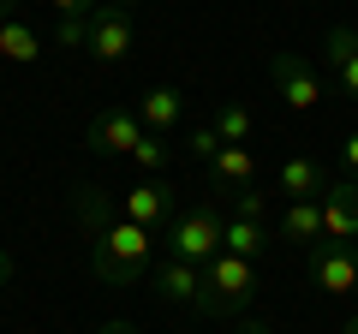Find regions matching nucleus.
I'll use <instances>...</instances> for the list:
<instances>
[{
  "instance_id": "f257e3e1",
  "label": "nucleus",
  "mask_w": 358,
  "mask_h": 334,
  "mask_svg": "<svg viewBox=\"0 0 358 334\" xmlns=\"http://www.w3.org/2000/svg\"><path fill=\"white\" fill-rule=\"evenodd\" d=\"M72 215H78V227H84V239H90V269H96V281H108V286L150 281L155 245L162 239H155L150 227H138V221L114 215V197H108L102 185H78Z\"/></svg>"
},
{
  "instance_id": "f03ea898",
  "label": "nucleus",
  "mask_w": 358,
  "mask_h": 334,
  "mask_svg": "<svg viewBox=\"0 0 358 334\" xmlns=\"http://www.w3.org/2000/svg\"><path fill=\"white\" fill-rule=\"evenodd\" d=\"M251 293H257V263L233 257V251H215V257L203 263V293H197V317L227 322V317H239V310L251 305Z\"/></svg>"
},
{
  "instance_id": "7ed1b4c3",
  "label": "nucleus",
  "mask_w": 358,
  "mask_h": 334,
  "mask_svg": "<svg viewBox=\"0 0 358 334\" xmlns=\"http://www.w3.org/2000/svg\"><path fill=\"white\" fill-rule=\"evenodd\" d=\"M221 227H227V215H221V209H209V203H197V209H185V215L167 221L162 245H167V257L197 263V269H203V263L221 251Z\"/></svg>"
},
{
  "instance_id": "20e7f679",
  "label": "nucleus",
  "mask_w": 358,
  "mask_h": 334,
  "mask_svg": "<svg viewBox=\"0 0 358 334\" xmlns=\"http://www.w3.org/2000/svg\"><path fill=\"white\" fill-rule=\"evenodd\" d=\"M268 78H275V96H281L293 114H317V108H322V72L299 48L275 54V60H268Z\"/></svg>"
},
{
  "instance_id": "39448f33",
  "label": "nucleus",
  "mask_w": 358,
  "mask_h": 334,
  "mask_svg": "<svg viewBox=\"0 0 358 334\" xmlns=\"http://www.w3.org/2000/svg\"><path fill=\"white\" fill-rule=\"evenodd\" d=\"M305 269H310V281H317L322 293L346 298V293H358V245H341V239H317V245L305 251Z\"/></svg>"
},
{
  "instance_id": "423d86ee",
  "label": "nucleus",
  "mask_w": 358,
  "mask_h": 334,
  "mask_svg": "<svg viewBox=\"0 0 358 334\" xmlns=\"http://www.w3.org/2000/svg\"><path fill=\"white\" fill-rule=\"evenodd\" d=\"M84 48L102 66H126L131 60V13L114 6V0H96V6H90V42Z\"/></svg>"
},
{
  "instance_id": "0eeeda50",
  "label": "nucleus",
  "mask_w": 358,
  "mask_h": 334,
  "mask_svg": "<svg viewBox=\"0 0 358 334\" xmlns=\"http://www.w3.org/2000/svg\"><path fill=\"white\" fill-rule=\"evenodd\" d=\"M138 138H143V119L131 114V108H120V102L102 108V114L90 119V131H84V143L96 155H131V143H138Z\"/></svg>"
},
{
  "instance_id": "6e6552de",
  "label": "nucleus",
  "mask_w": 358,
  "mask_h": 334,
  "mask_svg": "<svg viewBox=\"0 0 358 334\" xmlns=\"http://www.w3.org/2000/svg\"><path fill=\"white\" fill-rule=\"evenodd\" d=\"M120 215L138 221V227H150V233H167V221H173V185L143 180V185H131V191H120Z\"/></svg>"
},
{
  "instance_id": "1a4fd4ad",
  "label": "nucleus",
  "mask_w": 358,
  "mask_h": 334,
  "mask_svg": "<svg viewBox=\"0 0 358 334\" xmlns=\"http://www.w3.org/2000/svg\"><path fill=\"white\" fill-rule=\"evenodd\" d=\"M317 203H322V239L358 245V180H329Z\"/></svg>"
},
{
  "instance_id": "9d476101",
  "label": "nucleus",
  "mask_w": 358,
  "mask_h": 334,
  "mask_svg": "<svg viewBox=\"0 0 358 334\" xmlns=\"http://www.w3.org/2000/svg\"><path fill=\"white\" fill-rule=\"evenodd\" d=\"M150 286H155V298H162V305H185V310H197V293H203V269H197V263L167 257L162 269H150Z\"/></svg>"
},
{
  "instance_id": "9b49d317",
  "label": "nucleus",
  "mask_w": 358,
  "mask_h": 334,
  "mask_svg": "<svg viewBox=\"0 0 358 334\" xmlns=\"http://www.w3.org/2000/svg\"><path fill=\"white\" fill-rule=\"evenodd\" d=\"M131 114L143 119V131H155V138H173V131H179V114H185V96H179L173 84H150V90L131 102Z\"/></svg>"
},
{
  "instance_id": "f8f14e48",
  "label": "nucleus",
  "mask_w": 358,
  "mask_h": 334,
  "mask_svg": "<svg viewBox=\"0 0 358 334\" xmlns=\"http://www.w3.org/2000/svg\"><path fill=\"white\" fill-rule=\"evenodd\" d=\"M275 191H281L287 203H310V197L329 191V173H322L317 155H287L281 173H275Z\"/></svg>"
},
{
  "instance_id": "ddd939ff",
  "label": "nucleus",
  "mask_w": 358,
  "mask_h": 334,
  "mask_svg": "<svg viewBox=\"0 0 358 334\" xmlns=\"http://www.w3.org/2000/svg\"><path fill=\"white\" fill-rule=\"evenodd\" d=\"M322 66H329L334 84L358 102V30H346V24L329 30V36H322Z\"/></svg>"
},
{
  "instance_id": "4468645a",
  "label": "nucleus",
  "mask_w": 358,
  "mask_h": 334,
  "mask_svg": "<svg viewBox=\"0 0 358 334\" xmlns=\"http://www.w3.org/2000/svg\"><path fill=\"white\" fill-rule=\"evenodd\" d=\"M221 251H233V257H245V263L268 257V251H275V221H239V215H227V227H221Z\"/></svg>"
},
{
  "instance_id": "2eb2a0df",
  "label": "nucleus",
  "mask_w": 358,
  "mask_h": 334,
  "mask_svg": "<svg viewBox=\"0 0 358 334\" xmlns=\"http://www.w3.org/2000/svg\"><path fill=\"white\" fill-rule=\"evenodd\" d=\"M209 180H215L221 191H245V185H257V155H251V143H221L215 161H209Z\"/></svg>"
},
{
  "instance_id": "dca6fc26",
  "label": "nucleus",
  "mask_w": 358,
  "mask_h": 334,
  "mask_svg": "<svg viewBox=\"0 0 358 334\" xmlns=\"http://www.w3.org/2000/svg\"><path fill=\"white\" fill-rule=\"evenodd\" d=\"M275 239H287V245H299V251H310V245L322 239V203H317V197H310V203H287L281 221H275Z\"/></svg>"
},
{
  "instance_id": "f3484780",
  "label": "nucleus",
  "mask_w": 358,
  "mask_h": 334,
  "mask_svg": "<svg viewBox=\"0 0 358 334\" xmlns=\"http://www.w3.org/2000/svg\"><path fill=\"white\" fill-rule=\"evenodd\" d=\"M0 60H13V66H36L42 60V36L24 18H6V24H0Z\"/></svg>"
},
{
  "instance_id": "a211bd4d",
  "label": "nucleus",
  "mask_w": 358,
  "mask_h": 334,
  "mask_svg": "<svg viewBox=\"0 0 358 334\" xmlns=\"http://www.w3.org/2000/svg\"><path fill=\"white\" fill-rule=\"evenodd\" d=\"M131 161H138L143 173H150V180H162L167 167L179 161V143H167V138H155V131H143V138L131 143Z\"/></svg>"
},
{
  "instance_id": "6ab92c4d",
  "label": "nucleus",
  "mask_w": 358,
  "mask_h": 334,
  "mask_svg": "<svg viewBox=\"0 0 358 334\" xmlns=\"http://www.w3.org/2000/svg\"><path fill=\"white\" fill-rule=\"evenodd\" d=\"M209 126H215L221 143H245V138H251V108H245V102H221Z\"/></svg>"
},
{
  "instance_id": "aec40b11",
  "label": "nucleus",
  "mask_w": 358,
  "mask_h": 334,
  "mask_svg": "<svg viewBox=\"0 0 358 334\" xmlns=\"http://www.w3.org/2000/svg\"><path fill=\"white\" fill-rule=\"evenodd\" d=\"M233 215L239 221H268V197L257 185H245V191H233Z\"/></svg>"
},
{
  "instance_id": "412c9836",
  "label": "nucleus",
  "mask_w": 358,
  "mask_h": 334,
  "mask_svg": "<svg viewBox=\"0 0 358 334\" xmlns=\"http://www.w3.org/2000/svg\"><path fill=\"white\" fill-rule=\"evenodd\" d=\"M54 42H60V48H84V42H90V18H60Z\"/></svg>"
},
{
  "instance_id": "4be33fe9",
  "label": "nucleus",
  "mask_w": 358,
  "mask_h": 334,
  "mask_svg": "<svg viewBox=\"0 0 358 334\" xmlns=\"http://www.w3.org/2000/svg\"><path fill=\"white\" fill-rule=\"evenodd\" d=\"M185 150H192L197 161H215V150H221V138H215V126H197L192 138H185Z\"/></svg>"
},
{
  "instance_id": "5701e85b",
  "label": "nucleus",
  "mask_w": 358,
  "mask_h": 334,
  "mask_svg": "<svg viewBox=\"0 0 358 334\" xmlns=\"http://www.w3.org/2000/svg\"><path fill=\"white\" fill-rule=\"evenodd\" d=\"M341 167H346V180H358V131L341 138Z\"/></svg>"
},
{
  "instance_id": "b1692460",
  "label": "nucleus",
  "mask_w": 358,
  "mask_h": 334,
  "mask_svg": "<svg viewBox=\"0 0 358 334\" xmlns=\"http://www.w3.org/2000/svg\"><path fill=\"white\" fill-rule=\"evenodd\" d=\"M54 13L60 18H90V6H96V0H48Z\"/></svg>"
},
{
  "instance_id": "393cba45",
  "label": "nucleus",
  "mask_w": 358,
  "mask_h": 334,
  "mask_svg": "<svg viewBox=\"0 0 358 334\" xmlns=\"http://www.w3.org/2000/svg\"><path fill=\"white\" fill-rule=\"evenodd\" d=\"M96 334H138V328H131L126 317H114V322H102V328H96Z\"/></svg>"
},
{
  "instance_id": "a878e982",
  "label": "nucleus",
  "mask_w": 358,
  "mask_h": 334,
  "mask_svg": "<svg viewBox=\"0 0 358 334\" xmlns=\"http://www.w3.org/2000/svg\"><path fill=\"white\" fill-rule=\"evenodd\" d=\"M233 334H275V328H268V322H239Z\"/></svg>"
},
{
  "instance_id": "bb28decb",
  "label": "nucleus",
  "mask_w": 358,
  "mask_h": 334,
  "mask_svg": "<svg viewBox=\"0 0 358 334\" xmlns=\"http://www.w3.org/2000/svg\"><path fill=\"white\" fill-rule=\"evenodd\" d=\"M18 6H24V0H0V24H6V18H18Z\"/></svg>"
},
{
  "instance_id": "cd10ccee",
  "label": "nucleus",
  "mask_w": 358,
  "mask_h": 334,
  "mask_svg": "<svg viewBox=\"0 0 358 334\" xmlns=\"http://www.w3.org/2000/svg\"><path fill=\"white\" fill-rule=\"evenodd\" d=\"M13 281V257H6V251H0V286Z\"/></svg>"
},
{
  "instance_id": "c85d7f7f",
  "label": "nucleus",
  "mask_w": 358,
  "mask_h": 334,
  "mask_svg": "<svg viewBox=\"0 0 358 334\" xmlns=\"http://www.w3.org/2000/svg\"><path fill=\"white\" fill-rule=\"evenodd\" d=\"M341 334H358V317H346V328H341Z\"/></svg>"
},
{
  "instance_id": "c756f323",
  "label": "nucleus",
  "mask_w": 358,
  "mask_h": 334,
  "mask_svg": "<svg viewBox=\"0 0 358 334\" xmlns=\"http://www.w3.org/2000/svg\"><path fill=\"white\" fill-rule=\"evenodd\" d=\"M114 6H126V13H131V6H138V0H114Z\"/></svg>"
}]
</instances>
